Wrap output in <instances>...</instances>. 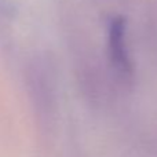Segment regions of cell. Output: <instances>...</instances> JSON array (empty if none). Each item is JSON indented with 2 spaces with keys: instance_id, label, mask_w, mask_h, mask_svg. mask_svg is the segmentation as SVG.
<instances>
[{
  "instance_id": "1",
  "label": "cell",
  "mask_w": 157,
  "mask_h": 157,
  "mask_svg": "<svg viewBox=\"0 0 157 157\" xmlns=\"http://www.w3.org/2000/svg\"><path fill=\"white\" fill-rule=\"evenodd\" d=\"M109 48L116 69L124 76H131L132 65L125 47V21L121 17L112 19L109 25Z\"/></svg>"
}]
</instances>
